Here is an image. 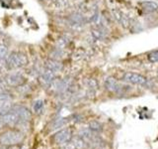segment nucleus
<instances>
[{
	"mask_svg": "<svg viewBox=\"0 0 158 149\" xmlns=\"http://www.w3.org/2000/svg\"><path fill=\"white\" fill-rule=\"evenodd\" d=\"M5 63H6V66L8 69L14 70V69H20L27 66L29 60L26 54H24L22 52L14 51L12 53H10V55H8Z\"/></svg>",
	"mask_w": 158,
	"mask_h": 149,
	"instance_id": "f257e3e1",
	"label": "nucleus"
},
{
	"mask_svg": "<svg viewBox=\"0 0 158 149\" xmlns=\"http://www.w3.org/2000/svg\"><path fill=\"white\" fill-rule=\"evenodd\" d=\"M24 139V134L18 130H9L0 136V142L3 145H15Z\"/></svg>",
	"mask_w": 158,
	"mask_h": 149,
	"instance_id": "f03ea898",
	"label": "nucleus"
},
{
	"mask_svg": "<svg viewBox=\"0 0 158 149\" xmlns=\"http://www.w3.org/2000/svg\"><path fill=\"white\" fill-rule=\"evenodd\" d=\"M123 81L130 83V84H139V86H145L148 83L147 79L145 77L141 76L139 74H135L131 72H127L126 74H123Z\"/></svg>",
	"mask_w": 158,
	"mask_h": 149,
	"instance_id": "7ed1b4c3",
	"label": "nucleus"
},
{
	"mask_svg": "<svg viewBox=\"0 0 158 149\" xmlns=\"http://www.w3.org/2000/svg\"><path fill=\"white\" fill-rule=\"evenodd\" d=\"M12 108V97L6 92L0 93V115L7 113Z\"/></svg>",
	"mask_w": 158,
	"mask_h": 149,
	"instance_id": "20e7f679",
	"label": "nucleus"
},
{
	"mask_svg": "<svg viewBox=\"0 0 158 149\" xmlns=\"http://www.w3.org/2000/svg\"><path fill=\"white\" fill-rule=\"evenodd\" d=\"M5 82L10 87H20L25 83V78L20 73H11L6 76Z\"/></svg>",
	"mask_w": 158,
	"mask_h": 149,
	"instance_id": "39448f33",
	"label": "nucleus"
},
{
	"mask_svg": "<svg viewBox=\"0 0 158 149\" xmlns=\"http://www.w3.org/2000/svg\"><path fill=\"white\" fill-rule=\"evenodd\" d=\"M0 121L4 124H8V125H15V124H18L20 121V118L18 116V114L15 112L13 109L11 108L10 111L1 115V118H0Z\"/></svg>",
	"mask_w": 158,
	"mask_h": 149,
	"instance_id": "423d86ee",
	"label": "nucleus"
},
{
	"mask_svg": "<svg viewBox=\"0 0 158 149\" xmlns=\"http://www.w3.org/2000/svg\"><path fill=\"white\" fill-rule=\"evenodd\" d=\"M71 138H72L71 130L68 128H65L56 133V135H54V141L57 144H66L71 140Z\"/></svg>",
	"mask_w": 158,
	"mask_h": 149,
	"instance_id": "0eeeda50",
	"label": "nucleus"
},
{
	"mask_svg": "<svg viewBox=\"0 0 158 149\" xmlns=\"http://www.w3.org/2000/svg\"><path fill=\"white\" fill-rule=\"evenodd\" d=\"M68 22L73 28H77L83 26L86 23V19L81 13H73L68 17Z\"/></svg>",
	"mask_w": 158,
	"mask_h": 149,
	"instance_id": "6e6552de",
	"label": "nucleus"
},
{
	"mask_svg": "<svg viewBox=\"0 0 158 149\" xmlns=\"http://www.w3.org/2000/svg\"><path fill=\"white\" fill-rule=\"evenodd\" d=\"M13 111L18 114V116L20 118V121L23 122V121H29L30 119L32 118V114L30 112V111L28 108H26L25 106H14Z\"/></svg>",
	"mask_w": 158,
	"mask_h": 149,
	"instance_id": "1a4fd4ad",
	"label": "nucleus"
},
{
	"mask_svg": "<svg viewBox=\"0 0 158 149\" xmlns=\"http://www.w3.org/2000/svg\"><path fill=\"white\" fill-rule=\"evenodd\" d=\"M40 79H41V83H43L44 86H49L54 79H56V73L51 71V70L46 69L44 68V72L41 73V76H40Z\"/></svg>",
	"mask_w": 158,
	"mask_h": 149,
	"instance_id": "9d476101",
	"label": "nucleus"
},
{
	"mask_svg": "<svg viewBox=\"0 0 158 149\" xmlns=\"http://www.w3.org/2000/svg\"><path fill=\"white\" fill-rule=\"evenodd\" d=\"M44 68L51 70V71H52L54 73H58L62 70V65L59 61L49 59V60H48V61L44 62Z\"/></svg>",
	"mask_w": 158,
	"mask_h": 149,
	"instance_id": "9b49d317",
	"label": "nucleus"
},
{
	"mask_svg": "<svg viewBox=\"0 0 158 149\" xmlns=\"http://www.w3.org/2000/svg\"><path fill=\"white\" fill-rule=\"evenodd\" d=\"M105 88L110 92H118L121 89L120 84H118V82L116 81L115 79L110 77V78H107L106 81H105Z\"/></svg>",
	"mask_w": 158,
	"mask_h": 149,
	"instance_id": "f8f14e48",
	"label": "nucleus"
},
{
	"mask_svg": "<svg viewBox=\"0 0 158 149\" xmlns=\"http://www.w3.org/2000/svg\"><path fill=\"white\" fill-rule=\"evenodd\" d=\"M140 6L142 8V10L144 12L147 13H151V12H154L158 9V4L153 2V1H144V2H141L140 3Z\"/></svg>",
	"mask_w": 158,
	"mask_h": 149,
	"instance_id": "ddd939ff",
	"label": "nucleus"
},
{
	"mask_svg": "<svg viewBox=\"0 0 158 149\" xmlns=\"http://www.w3.org/2000/svg\"><path fill=\"white\" fill-rule=\"evenodd\" d=\"M91 35L92 37L95 40H102L105 36V32H104V27L98 26V27H94L91 29Z\"/></svg>",
	"mask_w": 158,
	"mask_h": 149,
	"instance_id": "4468645a",
	"label": "nucleus"
},
{
	"mask_svg": "<svg viewBox=\"0 0 158 149\" xmlns=\"http://www.w3.org/2000/svg\"><path fill=\"white\" fill-rule=\"evenodd\" d=\"M71 146L73 149H84L86 147V142L84 139H82L81 137H76L73 139V141L71 143Z\"/></svg>",
	"mask_w": 158,
	"mask_h": 149,
	"instance_id": "2eb2a0df",
	"label": "nucleus"
},
{
	"mask_svg": "<svg viewBox=\"0 0 158 149\" xmlns=\"http://www.w3.org/2000/svg\"><path fill=\"white\" fill-rule=\"evenodd\" d=\"M63 55H64V53H63L62 49L56 48V49H53L52 51H51V53H49V57H51V59H52V60L59 61L60 59H62Z\"/></svg>",
	"mask_w": 158,
	"mask_h": 149,
	"instance_id": "dca6fc26",
	"label": "nucleus"
},
{
	"mask_svg": "<svg viewBox=\"0 0 158 149\" xmlns=\"http://www.w3.org/2000/svg\"><path fill=\"white\" fill-rule=\"evenodd\" d=\"M69 41H70V40H69V38L67 36H62V37H60V38L57 40V42H56V48H59V49H62L63 50L68 45Z\"/></svg>",
	"mask_w": 158,
	"mask_h": 149,
	"instance_id": "f3484780",
	"label": "nucleus"
},
{
	"mask_svg": "<svg viewBox=\"0 0 158 149\" xmlns=\"http://www.w3.org/2000/svg\"><path fill=\"white\" fill-rule=\"evenodd\" d=\"M89 129H90L91 131H95V132H100L102 131V124L100 122H98L96 120H93L89 123Z\"/></svg>",
	"mask_w": 158,
	"mask_h": 149,
	"instance_id": "a211bd4d",
	"label": "nucleus"
},
{
	"mask_svg": "<svg viewBox=\"0 0 158 149\" xmlns=\"http://www.w3.org/2000/svg\"><path fill=\"white\" fill-rule=\"evenodd\" d=\"M8 57V48L3 44H0V62L6 61Z\"/></svg>",
	"mask_w": 158,
	"mask_h": 149,
	"instance_id": "6ab92c4d",
	"label": "nucleus"
},
{
	"mask_svg": "<svg viewBox=\"0 0 158 149\" xmlns=\"http://www.w3.org/2000/svg\"><path fill=\"white\" fill-rule=\"evenodd\" d=\"M43 107H44V102L42 99H38L34 102V106H33V108H34V111L36 113H40L42 112L43 111Z\"/></svg>",
	"mask_w": 158,
	"mask_h": 149,
	"instance_id": "aec40b11",
	"label": "nucleus"
},
{
	"mask_svg": "<svg viewBox=\"0 0 158 149\" xmlns=\"http://www.w3.org/2000/svg\"><path fill=\"white\" fill-rule=\"evenodd\" d=\"M79 137H81L84 140H88V139H91L92 137V133L90 129H83L80 132H79Z\"/></svg>",
	"mask_w": 158,
	"mask_h": 149,
	"instance_id": "412c9836",
	"label": "nucleus"
},
{
	"mask_svg": "<svg viewBox=\"0 0 158 149\" xmlns=\"http://www.w3.org/2000/svg\"><path fill=\"white\" fill-rule=\"evenodd\" d=\"M54 3L58 8H65L69 5V0H54Z\"/></svg>",
	"mask_w": 158,
	"mask_h": 149,
	"instance_id": "4be33fe9",
	"label": "nucleus"
},
{
	"mask_svg": "<svg viewBox=\"0 0 158 149\" xmlns=\"http://www.w3.org/2000/svg\"><path fill=\"white\" fill-rule=\"evenodd\" d=\"M120 23L122 24V26L123 27V28H127L128 26H130V18H128L127 15H125V14H123V16H122V18H121V21H120Z\"/></svg>",
	"mask_w": 158,
	"mask_h": 149,
	"instance_id": "5701e85b",
	"label": "nucleus"
},
{
	"mask_svg": "<svg viewBox=\"0 0 158 149\" xmlns=\"http://www.w3.org/2000/svg\"><path fill=\"white\" fill-rule=\"evenodd\" d=\"M112 14H113V17L115 18L116 21L118 22H120L121 21V18L123 16V13L120 11V10H118V9H113L112 10Z\"/></svg>",
	"mask_w": 158,
	"mask_h": 149,
	"instance_id": "b1692460",
	"label": "nucleus"
},
{
	"mask_svg": "<svg viewBox=\"0 0 158 149\" xmlns=\"http://www.w3.org/2000/svg\"><path fill=\"white\" fill-rule=\"evenodd\" d=\"M147 58H148V60H149L150 62H152V63H157L158 62V51H154V52L150 53L147 56Z\"/></svg>",
	"mask_w": 158,
	"mask_h": 149,
	"instance_id": "393cba45",
	"label": "nucleus"
},
{
	"mask_svg": "<svg viewBox=\"0 0 158 149\" xmlns=\"http://www.w3.org/2000/svg\"><path fill=\"white\" fill-rule=\"evenodd\" d=\"M87 84H88V88L92 89V91H96L98 88V84L96 82V79H90Z\"/></svg>",
	"mask_w": 158,
	"mask_h": 149,
	"instance_id": "a878e982",
	"label": "nucleus"
},
{
	"mask_svg": "<svg viewBox=\"0 0 158 149\" xmlns=\"http://www.w3.org/2000/svg\"><path fill=\"white\" fill-rule=\"evenodd\" d=\"M8 149H20V148H19V147H17V146H12V147L8 148Z\"/></svg>",
	"mask_w": 158,
	"mask_h": 149,
	"instance_id": "bb28decb",
	"label": "nucleus"
},
{
	"mask_svg": "<svg viewBox=\"0 0 158 149\" xmlns=\"http://www.w3.org/2000/svg\"><path fill=\"white\" fill-rule=\"evenodd\" d=\"M21 149H28V148H27V147H26V146H23V147H22V148H21Z\"/></svg>",
	"mask_w": 158,
	"mask_h": 149,
	"instance_id": "cd10ccee",
	"label": "nucleus"
},
{
	"mask_svg": "<svg viewBox=\"0 0 158 149\" xmlns=\"http://www.w3.org/2000/svg\"><path fill=\"white\" fill-rule=\"evenodd\" d=\"M157 76H158V70H157Z\"/></svg>",
	"mask_w": 158,
	"mask_h": 149,
	"instance_id": "c85d7f7f",
	"label": "nucleus"
},
{
	"mask_svg": "<svg viewBox=\"0 0 158 149\" xmlns=\"http://www.w3.org/2000/svg\"><path fill=\"white\" fill-rule=\"evenodd\" d=\"M53 1H54V0H53Z\"/></svg>",
	"mask_w": 158,
	"mask_h": 149,
	"instance_id": "c756f323",
	"label": "nucleus"
}]
</instances>
